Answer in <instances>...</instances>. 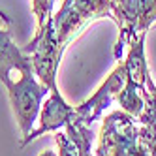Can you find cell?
<instances>
[{
    "mask_svg": "<svg viewBox=\"0 0 156 156\" xmlns=\"http://www.w3.org/2000/svg\"><path fill=\"white\" fill-rule=\"evenodd\" d=\"M96 156H151L141 136V126L126 111L109 113L98 136Z\"/></svg>",
    "mask_w": 156,
    "mask_h": 156,
    "instance_id": "cell-1",
    "label": "cell"
},
{
    "mask_svg": "<svg viewBox=\"0 0 156 156\" xmlns=\"http://www.w3.org/2000/svg\"><path fill=\"white\" fill-rule=\"evenodd\" d=\"M113 0H64L60 9L53 15V27L60 51L64 53L66 47L96 19H113Z\"/></svg>",
    "mask_w": 156,
    "mask_h": 156,
    "instance_id": "cell-2",
    "label": "cell"
},
{
    "mask_svg": "<svg viewBox=\"0 0 156 156\" xmlns=\"http://www.w3.org/2000/svg\"><path fill=\"white\" fill-rule=\"evenodd\" d=\"M145 36L147 32H141L128 45V55L122 62L126 70V83L115 96L120 104V109L130 113L132 117H139L145 109L143 90L147 88V77L151 75L147 60H145Z\"/></svg>",
    "mask_w": 156,
    "mask_h": 156,
    "instance_id": "cell-3",
    "label": "cell"
},
{
    "mask_svg": "<svg viewBox=\"0 0 156 156\" xmlns=\"http://www.w3.org/2000/svg\"><path fill=\"white\" fill-rule=\"evenodd\" d=\"M6 88L9 94L12 107L15 111L19 128L23 132V137H27L32 132V128H34V122L40 117L41 102H43V98H47L49 88L43 83H40L34 70L21 72L19 79L17 81L9 79L6 83Z\"/></svg>",
    "mask_w": 156,
    "mask_h": 156,
    "instance_id": "cell-4",
    "label": "cell"
},
{
    "mask_svg": "<svg viewBox=\"0 0 156 156\" xmlns=\"http://www.w3.org/2000/svg\"><path fill=\"white\" fill-rule=\"evenodd\" d=\"M21 51L30 57L32 68H34V73L40 79V83L45 85L49 88V92L58 90L57 70H58V64L62 58V51L58 47L57 32H55V27H53V17L41 28L36 30L34 40L28 45H25Z\"/></svg>",
    "mask_w": 156,
    "mask_h": 156,
    "instance_id": "cell-5",
    "label": "cell"
},
{
    "mask_svg": "<svg viewBox=\"0 0 156 156\" xmlns=\"http://www.w3.org/2000/svg\"><path fill=\"white\" fill-rule=\"evenodd\" d=\"M126 83V70H124V64L119 62V66L109 73V77L100 85L98 90L88 98L81 105L73 107V117L72 120L77 122V124H83V126H90L94 120H98L102 117V113L111 105L113 98L122 90V87Z\"/></svg>",
    "mask_w": 156,
    "mask_h": 156,
    "instance_id": "cell-6",
    "label": "cell"
},
{
    "mask_svg": "<svg viewBox=\"0 0 156 156\" xmlns=\"http://www.w3.org/2000/svg\"><path fill=\"white\" fill-rule=\"evenodd\" d=\"M72 117H73V107L66 104V100L60 96V92L58 90L49 92V96L45 98V104L41 105L40 117H38L40 128L32 130L27 137H23L21 147H27L32 139H36L47 132H57V130L64 128L72 120Z\"/></svg>",
    "mask_w": 156,
    "mask_h": 156,
    "instance_id": "cell-7",
    "label": "cell"
},
{
    "mask_svg": "<svg viewBox=\"0 0 156 156\" xmlns=\"http://www.w3.org/2000/svg\"><path fill=\"white\" fill-rule=\"evenodd\" d=\"M32 68V60L28 55H25L15 43L12 41V34L8 30L0 28V81L4 85L12 79V72H28Z\"/></svg>",
    "mask_w": 156,
    "mask_h": 156,
    "instance_id": "cell-8",
    "label": "cell"
},
{
    "mask_svg": "<svg viewBox=\"0 0 156 156\" xmlns=\"http://www.w3.org/2000/svg\"><path fill=\"white\" fill-rule=\"evenodd\" d=\"M156 23V0H137L136 12V36L147 32Z\"/></svg>",
    "mask_w": 156,
    "mask_h": 156,
    "instance_id": "cell-9",
    "label": "cell"
},
{
    "mask_svg": "<svg viewBox=\"0 0 156 156\" xmlns=\"http://www.w3.org/2000/svg\"><path fill=\"white\" fill-rule=\"evenodd\" d=\"M143 100H145V109L137 119L143 126L156 128V85L152 83L151 75L147 77V88L143 90Z\"/></svg>",
    "mask_w": 156,
    "mask_h": 156,
    "instance_id": "cell-10",
    "label": "cell"
},
{
    "mask_svg": "<svg viewBox=\"0 0 156 156\" xmlns=\"http://www.w3.org/2000/svg\"><path fill=\"white\" fill-rule=\"evenodd\" d=\"M53 4L55 0H32V13L36 15L38 28H41L53 17Z\"/></svg>",
    "mask_w": 156,
    "mask_h": 156,
    "instance_id": "cell-11",
    "label": "cell"
},
{
    "mask_svg": "<svg viewBox=\"0 0 156 156\" xmlns=\"http://www.w3.org/2000/svg\"><path fill=\"white\" fill-rule=\"evenodd\" d=\"M141 136H143L145 143H147L151 156H156V128H152V126H143L141 124Z\"/></svg>",
    "mask_w": 156,
    "mask_h": 156,
    "instance_id": "cell-12",
    "label": "cell"
},
{
    "mask_svg": "<svg viewBox=\"0 0 156 156\" xmlns=\"http://www.w3.org/2000/svg\"><path fill=\"white\" fill-rule=\"evenodd\" d=\"M0 19H2L6 25H9V23H12V19H9V17H8V15H6V13L2 12V9H0Z\"/></svg>",
    "mask_w": 156,
    "mask_h": 156,
    "instance_id": "cell-13",
    "label": "cell"
},
{
    "mask_svg": "<svg viewBox=\"0 0 156 156\" xmlns=\"http://www.w3.org/2000/svg\"><path fill=\"white\" fill-rule=\"evenodd\" d=\"M40 156H55V152L53 151H45V152H41Z\"/></svg>",
    "mask_w": 156,
    "mask_h": 156,
    "instance_id": "cell-14",
    "label": "cell"
},
{
    "mask_svg": "<svg viewBox=\"0 0 156 156\" xmlns=\"http://www.w3.org/2000/svg\"><path fill=\"white\" fill-rule=\"evenodd\" d=\"M113 2H115V0H113Z\"/></svg>",
    "mask_w": 156,
    "mask_h": 156,
    "instance_id": "cell-15",
    "label": "cell"
}]
</instances>
